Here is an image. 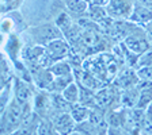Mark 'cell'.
Listing matches in <instances>:
<instances>
[{"instance_id":"2","label":"cell","mask_w":152,"mask_h":135,"mask_svg":"<svg viewBox=\"0 0 152 135\" xmlns=\"http://www.w3.org/2000/svg\"><path fill=\"white\" fill-rule=\"evenodd\" d=\"M26 35H27L28 41H31V43L39 45V46H46L48 43H50L57 38L64 37L63 31L53 20L39 23V25H33L31 27L26 30Z\"/></svg>"},{"instance_id":"10","label":"cell","mask_w":152,"mask_h":135,"mask_svg":"<svg viewBox=\"0 0 152 135\" xmlns=\"http://www.w3.org/2000/svg\"><path fill=\"white\" fill-rule=\"evenodd\" d=\"M129 20L132 23H134V25L144 27V26L148 25L152 20V9L148 6H145V4L137 1L129 16Z\"/></svg>"},{"instance_id":"14","label":"cell","mask_w":152,"mask_h":135,"mask_svg":"<svg viewBox=\"0 0 152 135\" xmlns=\"http://www.w3.org/2000/svg\"><path fill=\"white\" fill-rule=\"evenodd\" d=\"M151 65H152V47H149L147 51H144L142 54H140L137 57L134 69H139V68H142V66H151Z\"/></svg>"},{"instance_id":"12","label":"cell","mask_w":152,"mask_h":135,"mask_svg":"<svg viewBox=\"0 0 152 135\" xmlns=\"http://www.w3.org/2000/svg\"><path fill=\"white\" fill-rule=\"evenodd\" d=\"M61 95H63V97L69 104L79 103L80 101V85H79V82L76 81V80L72 81L63 92H61Z\"/></svg>"},{"instance_id":"3","label":"cell","mask_w":152,"mask_h":135,"mask_svg":"<svg viewBox=\"0 0 152 135\" xmlns=\"http://www.w3.org/2000/svg\"><path fill=\"white\" fill-rule=\"evenodd\" d=\"M122 43L128 47V50H130L133 54L140 56L144 51H147L149 47H152L151 42L148 39V35L145 32V28L142 26H134L132 31L124 38Z\"/></svg>"},{"instance_id":"13","label":"cell","mask_w":152,"mask_h":135,"mask_svg":"<svg viewBox=\"0 0 152 135\" xmlns=\"http://www.w3.org/2000/svg\"><path fill=\"white\" fill-rule=\"evenodd\" d=\"M141 132L152 134V103L145 108L144 119H142V124H141Z\"/></svg>"},{"instance_id":"5","label":"cell","mask_w":152,"mask_h":135,"mask_svg":"<svg viewBox=\"0 0 152 135\" xmlns=\"http://www.w3.org/2000/svg\"><path fill=\"white\" fill-rule=\"evenodd\" d=\"M136 3L137 0H110L106 6V11H107L109 16L115 20L129 19Z\"/></svg>"},{"instance_id":"1","label":"cell","mask_w":152,"mask_h":135,"mask_svg":"<svg viewBox=\"0 0 152 135\" xmlns=\"http://www.w3.org/2000/svg\"><path fill=\"white\" fill-rule=\"evenodd\" d=\"M25 105L20 104L15 97L7 104V107L1 110V134L10 135L15 134L22 126Z\"/></svg>"},{"instance_id":"16","label":"cell","mask_w":152,"mask_h":135,"mask_svg":"<svg viewBox=\"0 0 152 135\" xmlns=\"http://www.w3.org/2000/svg\"><path fill=\"white\" fill-rule=\"evenodd\" d=\"M144 28H145V32H147V35H148V39L152 45V20L148 23V25L144 26Z\"/></svg>"},{"instance_id":"6","label":"cell","mask_w":152,"mask_h":135,"mask_svg":"<svg viewBox=\"0 0 152 135\" xmlns=\"http://www.w3.org/2000/svg\"><path fill=\"white\" fill-rule=\"evenodd\" d=\"M34 96L35 95L31 82L15 76V79H14V97L20 104L27 105V104H33Z\"/></svg>"},{"instance_id":"17","label":"cell","mask_w":152,"mask_h":135,"mask_svg":"<svg viewBox=\"0 0 152 135\" xmlns=\"http://www.w3.org/2000/svg\"><path fill=\"white\" fill-rule=\"evenodd\" d=\"M110 0H91V4H95V6H102V7H106L109 4Z\"/></svg>"},{"instance_id":"4","label":"cell","mask_w":152,"mask_h":135,"mask_svg":"<svg viewBox=\"0 0 152 135\" xmlns=\"http://www.w3.org/2000/svg\"><path fill=\"white\" fill-rule=\"evenodd\" d=\"M46 49V53L49 54L50 60L53 62L56 61H61V60H68L72 54V46L68 42L65 37L57 38L54 41H52L50 43H48L45 46Z\"/></svg>"},{"instance_id":"9","label":"cell","mask_w":152,"mask_h":135,"mask_svg":"<svg viewBox=\"0 0 152 135\" xmlns=\"http://www.w3.org/2000/svg\"><path fill=\"white\" fill-rule=\"evenodd\" d=\"M64 4H65V11L75 20L88 18L90 4H91L88 1H86V0H64Z\"/></svg>"},{"instance_id":"15","label":"cell","mask_w":152,"mask_h":135,"mask_svg":"<svg viewBox=\"0 0 152 135\" xmlns=\"http://www.w3.org/2000/svg\"><path fill=\"white\" fill-rule=\"evenodd\" d=\"M136 72H137V76H139L140 81L152 82V65L139 68V69H136Z\"/></svg>"},{"instance_id":"11","label":"cell","mask_w":152,"mask_h":135,"mask_svg":"<svg viewBox=\"0 0 152 135\" xmlns=\"http://www.w3.org/2000/svg\"><path fill=\"white\" fill-rule=\"evenodd\" d=\"M69 112L73 119L76 120V123L79 124V123H83V122H86V120H88L90 113H91V108L87 107V105L83 103H76V104L71 105Z\"/></svg>"},{"instance_id":"8","label":"cell","mask_w":152,"mask_h":135,"mask_svg":"<svg viewBox=\"0 0 152 135\" xmlns=\"http://www.w3.org/2000/svg\"><path fill=\"white\" fill-rule=\"evenodd\" d=\"M139 82H140V79H139V76H137L136 69L129 66V68L121 69L117 73L113 84H115L121 91H124V89H129V88H133V87H137Z\"/></svg>"},{"instance_id":"7","label":"cell","mask_w":152,"mask_h":135,"mask_svg":"<svg viewBox=\"0 0 152 135\" xmlns=\"http://www.w3.org/2000/svg\"><path fill=\"white\" fill-rule=\"evenodd\" d=\"M53 120V124L57 130V134H73L77 127L76 120L72 118L69 111H61L56 112L50 118Z\"/></svg>"}]
</instances>
